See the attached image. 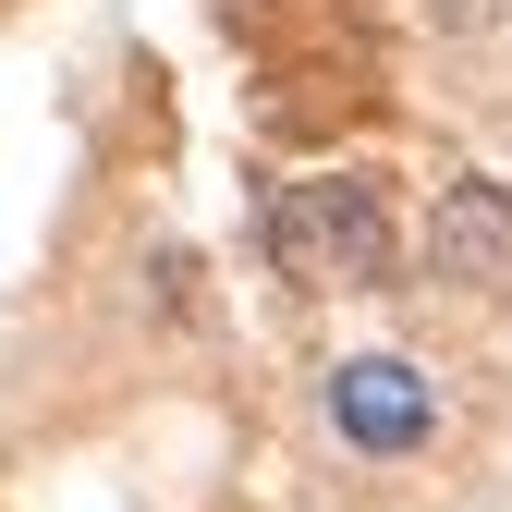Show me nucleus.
<instances>
[{"mask_svg": "<svg viewBox=\"0 0 512 512\" xmlns=\"http://www.w3.org/2000/svg\"><path fill=\"white\" fill-rule=\"evenodd\" d=\"M330 439L354 464H415L439 439V391L415 354H342L330 366Z\"/></svg>", "mask_w": 512, "mask_h": 512, "instance_id": "obj_2", "label": "nucleus"}, {"mask_svg": "<svg viewBox=\"0 0 512 512\" xmlns=\"http://www.w3.org/2000/svg\"><path fill=\"white\" fill-rule=\"evenodd\" d=\"M269 269L305 293H378L403 269V220L378 196V171H305L269 196Z\"/></svg>", "mask_w": 512, "mask_h": 512, "instance_id": "obj_1", "label": "nucleus"}, {"mask_svg": "<svg viewBox=\"0 0 512 512\" xmlns=\"http://www.w3.org/2000/svg\"><path fill=\"white\" fill-rule=\"evenodd\" d=\"M427 281H452L476 305L512 293V183L500 171H464V183L427 196Z\"/></svg>", "mask_w": 512, "mask_h": 512, "instance_id": "obj_3", "label": "nucleus"}]
</instances>
